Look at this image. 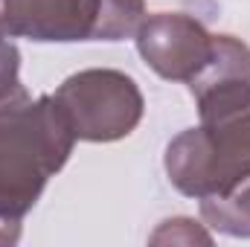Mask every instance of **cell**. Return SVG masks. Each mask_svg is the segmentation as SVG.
Here are the masks:
<instances>
[{
  "mask_svg": "<svg viewBox=\"0 0 250 247\" xmlns=\"http://www.w3.org/2000/svg\"><path fill=\"white\" fill-rule=\"evenodd\" d=\"M189 93L201 123L169 140L163 169L181 195L204 201L250 175V47L236 35H215Z\"/></svg>",
  "mask_w": 250,
  "mask_h": 247,
  "instance_id": "cell-1",
  "label": "cell"
},
{
  "mask_svg": "<svg viewBox=\"0 0 250 247\" xmlns=\"http://www.w3.org/2000/svg\"><path fill=\"white\" fill-rule=\"evenodd\" d=\"M76 137L53 96H29L21 84L0 99V215L23 221L50 178L70 160Z\"/></svg>",
  "mask_w": 250,
  "mask_h": 247,
  "instance_id": "cell-2",
  "label": "cell"
},
{
  "mask_svg": "<svg viewBox=\"0 0 250 247\" xmlns=\"http://www.w3.org/2000/svg\"><path fill=\"white\" fill-rule=\"evenodd\" d=\"M146 18V0H0V29L35 44L125 41Z\"/></svg>",
  "mask_w": 250,
  "mask_h": 247,
  "instance_id": "cell-3",
  "label": "cell"
},
{
  "mask_svg": "<svg viewBox=\"0 0 250 247\" xmlns=\"http://www.w3.org/2000/svg\"><path fill=\"white\" fill-rule=\"evenodd\" d=\"M73 137L82 143H117L128 137L146 114L137 82L111 67H90L67 76L53 93Z\"/></svg>",
  "mask_w": 250,
  "mask_h": 247,
  "instance_id": "cell-4",
  "label": "cell"
},
{
  "mask_svg": "<svg viewBox=\"0 0 250 247\" xmlns=\"http://www.w3.org/2000/svg\"><path fill=\"white\" fill-rule=\"evenodd\" d=\"M137 53L160 79L189 84L209 62L215 35L187 12L146 15L134 32Z\"/></svg>",
  "mask_w": 250,
  "mask_h": 247,
  "instance_id": "cell-5",
  "label": "cell"
},
{
  "mask_svg": "<svg viewBox=\"0 0 250 247\" xmlns=\"http://www.w3.org/2000/svg\"><path fill=\"white\" fill-rule=\"evenodd\" d=\"M201 218L209 230L230 236V239H250V175L224 195L204 198Z\"/></svg>",
  "mask_w": 250,
  "mask_h": 247,
  "instance_id": "cell-6",
  "label": "cell"
},
{
  "mask_svg": "<svg viewBox=\"0 0 250 247\" xmlns=\"http://www.w3.org/2000/svg\"><path fill=\"white\" fill-rule=\"evenodd\" d=\"M151 245H166V242H172V245H195V242H201V245H209L212 242V233H207L198 221H192V218H169V221H163L154 233H151V239H148Z\"/></svg>",
  "mask_w": 250,
  "mask_h": 247,
  "instance_id": "cell-7",
  "label": "cell"
},
{
  "mask_svg": "<svg viewBox=\"0 0 250 247\" xmlns=\"http://www.w3.org/2000/svg\"><path fill=\"white\" fill-rule=\"evenodd\" d=\"M21 87V53L9 32L0 29V99Z\"/></svg>",
  "mask_w": 250,
  "mask_h": 247,
  "instance_id": "cell-8",
  "label": "cell"
},
{
  "mask_svg": "<svg viewBox=\"0 0 250 247\" xmlns=\"http://www.w3.org/2000/svg\"><path fill=\"white\" fill-rule=\"evenodd\" d=\"M21 224L23 221H12V218H3L0 215V247L18 245L21 242Z\"/></svg>",
  "mask_w": 250,
  "mask_h": 247,
  "instance_id": "cell-9",
  "label": "cell"
}]
</instances>
